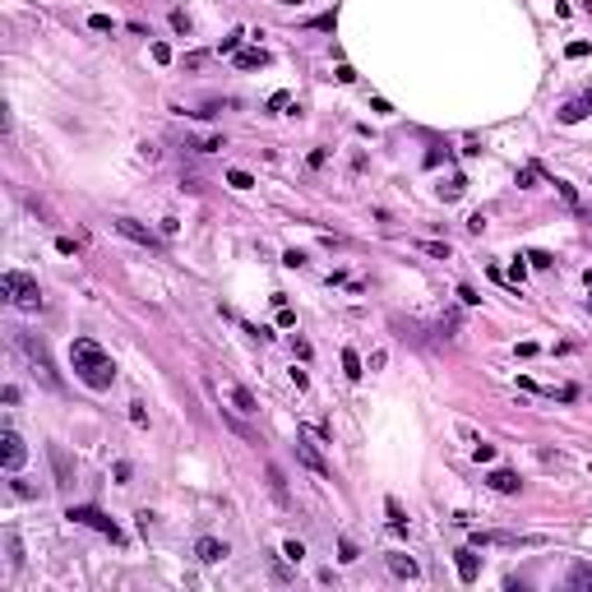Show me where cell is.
<instances>
[{
  "mask_svg": "<svg viewBox=\"0 0 592 592\" xmlns=\"http://www.w3.org/2000/svg\"><path fill=\"white\" fill-rule=\"evenodd\" d=\"M171 28H176V33H190V19H185V10L171 14Z\"/></svg>",
  "mask_w": 592,
  "mask_h": 592,
  "instance_id": "cell-30",
  "label": "cell"
},
{
  "mask_svg": "<svg viewBox=\"0 0 592 592\" xmlns=\"http://www.w3.org/2000/svg\"><path fill=\"white\" fill-rule=\"evenodd\" d=\"M588 112H592V93H583V98H574V102H565V107H560V121L574 125V121H583Z\"/></svg>",
  "mask_w": 592,
  "mask_h": 592,
  "instance_id": "cell-12",
  "label": "cell"
},
{
  "mask_svg": "<svg viewBox=\"0 0 592 592\" xmlns=\"http://www.w3.org/2000/svg\"><path fill=\"white\" fill-rule=\"evenodd\" d=\"M116 232H121V236H130V241H139V246H148V250H157V236L153 232H148V227H139V223H134V218H116Z\"/></svg>",
  "mask_w": 592,
  "mask_h": 592,
  "instance_id": "cell-7",
  "label": "cell"
},
{
  "mask_svg": "<svg viewBox=\"0 0 592 592\" xmlns=\"http://www.w3.org/2000/svg\"><path fill=\"white\" fill-rule=\"evenodd\" d=\"M282 555H287V560H291V565H296V560H301V555H305V546H301V541H287V546H282Z\"/></svg>",
  "mask_w": 592,
  "mask_h": 592,
  "instance_id": "cell-29",
  "label": "cell"
},
{
  "mask_svg": "<svg viewBox=\"0 0 592 592\" xmlns=\"http://www.w3.org/2000/svg\"><path fill=\"white\" fill-rule=\"evenodd\" d=\"M389 570L398 574V579H416V560H412V555H398V551H393V555H389Z\"/></svg>",
  "mask_w": 592,
  "mask_h": 592,
  "instance_id": "cell-15",
  "label": "cell"
},
{
  "mask_svg": "<svg viewBox=\"0 0 592 592\" xmlns=\"http://www.w3.org/2000/svg\"><path fill=\"white\" fill-rule=\"evenodd\" d=\"M472 541L477 546H537L541 537H532V532H472Z\"/></svg>",
  "mask_w": 592,
  "mask_h": 592,
  "instance_id": "cell-5",
  "label": "cell"
},
{
  "mask_svg": "<svg viewBox=\"0 0 592 592\" xmlns=\"http://www.w3.org/2000/svg\"><path fill=\"white\" fill-rule=\"evenodd\" d=\"M70 366H74L79 380L88 384V389H98V393L116 384V366H112V357H107V352H102L93 338H74V343H70Z\"/></svg>",
  "mask_w": 592,
  "mask_h": 592,
  "instance_id": "cell-1",
  "label": "cell"
},
{
  "mask_svg": "<svg viewBox=\"0 0 592 592\" xmlns=\"http://www.w3.org/2000/svg\"><path fill=\"white\" fill-rule=\"evenodd\" d=\"M343 370H347V380H361V375H366V370H361V357L352 352V347L343 352Z\"/></svg>",
  "mask_w": 592,
  "mask_h": 592,
  "instance_id": "cell-19",
  "label": "cell"
},
{
  "mask_svg": "<svg viewBox=\"0 0 592 592\" xmlns=\"http://www.w3.org/2000/svg\"><path fill=\"white\" fill-rule=\"evenodd\" d=\"M421 250H430V255H440V259H449V246H445V241H426V246Z\"/></svg>",
  "mask_w": 592,
  "mask_h": 592,
  "instance_id": "cell-35",
  "label": "cell"
},
{
  "mask_svg": "<svg viewBox=\"0 0 592 592\" xmlns=\"http://www.w3.org/2000/svg\"><path fill=\"white\" fill-rule=\"evenodd\" d=\"M268 491H273V500L287 504V486H282V472L278 468H268Z\"/></svg>",
  "mask_w": 592,
  "mask_h": 592,
  "instance_id": "cell-20",
  "label": "cell"
},
{
  "mask_svg": "<svg viewBox=\"0 0 592 592\" xmlns=\"http://www.w3.org/2000/svg\"><path fill=\"white\" fill-rule=\"evenodd\" d=\"M588 56V42H570V60H583Z\"/></svg>",
  "mask_w": 592,
  "mask_h": 592,
  "instance_id": "cell-37",
  "label": "cell"
},
{
  "mask_svg": "<svg viewBox=\"0 0 592 592\" xmlns=\"http://www.w3.org/2000/svg\"><path fill=\"white\" fill-rule=\"evenodd\" d=\"M51 463H56V486H70V459H65V449H51Z\"/></svg>",
  "mask_w": 592,
  "mask_h": 592,
  "instance_id": "cell-17",
  "label": "cell"
},
{
  "mask_svg": "<svg viewBox=\"0 0 592 592\" xmlns=\"http://www.w3.org/2000/svg\"><path fill=\"white\" fill-rule=\"evenodd\" d=\"M241 37H246V33H241V28H236V33H227L218 51H223V56H236V51H241Z\"/></svg>",
  "mask_w": 592,
  "mask_h": 592,
  "instance_id": "cell-21",
  "label": "cell"
},
{
  "mask_svg": "<svg viewBox=\"0 0 592 592\" xmlns=\"http://www.w3.org/2000/svg\"><path fill=\"white\" fill-rule=\"evenodd\" d=\"M555 190L565 195V204H579V195H574V185H570V180H555Z\"/></svg>",
  "mask_w": 592,
  "mask_h": 592,
  "instance_id": "cell-31",
  "label": "cell"
},
{
  "mask_svg": "<svg viewBox=\"0 0 592 592\" xmlns=\"http://www.w3.org/2000/svg\"><path fill=\"white\" fill-rule=\"evenodd\" d=\"M338 560H347V565L357 560V541H352V537H343V541H338Z\"/></svg>",
  "mask_w": 592,
  "mask_h": 592,
  "instance_id": "cell-24",
  "label": "cell"
},
{
  "mask_svg": "<svg viewBox=\"0 0 592 592\" xmlns=\"http://www.w3.org/2000/svg\"><path fill=\"white\" fill-rule=\"evenodd\" d=\"M70 523H84V527H93V532H102V537H112V541H125V532L116 527V518H107L102 509H93V504H74L70 509Z\"/></svg>",
  "mask_w": 592,
  "mask_h": 592,
  "instance_id": "cell-3",
  "label": "cell"
},
{
  "mask_svg": "<svg viewBox=\"0 0 592 592\" xmlns=\"http://www.w3.org/2000/svg\"><path fill=\"white\" fill-rule=\"evenodd\" d=\"M23 459H28V449H23V440L14 435V430H0V463H5V472H19Z\"/></svg>",
  "mask_w": 592,
  "mask_h": 592,
  "instance_id": "cell-6",
  "label": "cell"
},
{
  "mask_svg": "<svg viewBox=\"0 0 592 592\" xmlns=\"http://www.w3.org/2000/svg\"><path fill=\"white\" fill-rule=\"evenodd\" d=\"M19 347H23V357L37 366V375H42L51 389H60V380H56V370H51V357H46V343L42 338H33V334H19Z\"/></svg>",
  "mask_w": 592,
  "mask_h": 592,
  "instance_id": "cell-4",
  "label": "cell"
},
{
  "mask_svg": "<svg viewBox=\"0 0 592 592\" xmlns=\"http://www.w3.org/2000/svg\"><path fill=\"white\" fill-rule=\"evenodd\" d=\"M463 190H468V180H463V176H454L449 185H440V195H445V199H459Z\"/></svg>",
  "mask_w": 592,
  "mask_h": 592,
  "instance_id": "cell-22",
  "label": "cell"
},
{
  "mask_svg": "<svg viewBox=\"0 0 592 592\" xmlns=\"http://www.w3.org/2000/svg\"><path fill=\"white\" fill-rule=\"evenodd\" d=\"M268 65V51L264 46H250V51H236V70H259Z\"/></svg>",
  "mask_w": 592,
  "mask_h": 592,
  "instance_id": "cell-14",
  "label": "cell"
},
{
  "mask_svg": "<svg viewBox=\"0 0 592 592\" xmlns=\"http://www.w3.org/2000/svg\"><path fill=\"white\" fill-rule=\"evenodd\" d=\"M296 459L305 463V468L315 472V477H329V463H324V454L310 445V440H296Z\"/></svg>",
  "mask_w": 592,
  "mask_h": 592,
  "instance_id": "cell-8",
  "label": "cell"
},
{
  "mask_svg": "<svg viewBox=\"0 0 592 592\" xmlns=\"http://www.w3.org/2000/svg\"><path fill=\"white\" fill-rule=\"evenodd\" d=\"M468 232H477V236L486 232V218H481V213H472V218H468Z\"/></svg>",
  "mask_w": 592,
  "mask_h": 592,
  "instance_id": "cell-36",
  "label": "cell"
},
{
  "mask_svg": "<svg viewBox=\"0 0 592 592\" xmlns=\"http://www.w3.org/2000/svg\"><path fill=\"white\" fill-rule=\"evenodd\" d=\"M454 565H459V579H463V583H477V574H481V560L472 555V551H454Z\"/></svg>",
  "mask_w": 592,
  "mask_h": 592,
  "instance_id": "cell-13",
  "label": "cell"
},
{
  "mask_svg": "<svg viewBox=\"0 0 592 592\" xmlns=\"http://www.w3.org/2000/svg\"><path fill=\"white\" fill-rule=\"evenodd\" d=\"M282 264H287V268H301L305 255H301V250H287V255H282Z\"/></svg>",
  "mask_w": 592,
  "mask_h": 592,
  "instance_id": "cell-32",
  "label": "cell"
},
{
  "mask_svg": "<svg viewBox=\"0 0 592 592\" xmlns=\"http://www.w3.org/2000/svg\"><path fill=\"white\" fill-rule=\"evenodd\" d=\"M10 491H14V495H23V500H37V486H28L23 477H14V481H10Z\"/></svg>",
  "mask_w": 592,
  "mask_h": 592,
  "instance_id": "cell-23",
  "label": "cell"
},
{
  "mask_svg": "<svg viewBox=\"0 0 592 592\" xmlns=\"http://www.w3.org/2000/svg\"><path fill=\"white\" fill-rule=\"evenodd\" d=\"M588 287H592V282H588ZM588 305H592V296H588Z\"/></svg>",
  "mask_w": 592,
  "mask_h": 592,
  "instance_id": "cell-39",
  "label": "cell"
},
{
  "mask_svg": "<svg viewBox=\"0 0 592 592\" xmlns=\"http://www.w3.org/2000/svg\"><path fill=\"white\" fill-rule=\"evenodd\" d=\"M527 259H532V264H537V268H551V264H555V259H551V255H546V250H532V255H527Z\"/></svg>",
  "mask_w": 592,
  "mask_h": 592,
  "instance_id": "cell-33",
  "label": "cell"
},
{
  "mask_svg": "<svg viewBox=\"0 0 592 592\" xmlns=\"http://www.w3.org/2000/svg\"><path fill=\"white\" fill-rule=\"evenodd\" d=\"M195 555H199L204 565H218V560L227 555V541H218V537H199V541H195Z\"/></svg>",
  "mask_w": 592,
  "mask_h": 592,
  "instance_id": "cell-11",
  "label": "cell"
},
{
  "mask_svg": "<svg viewBox=\"0 0 592 592\" xmlns=\"http://www.w3.org/2000/svg\"><path fill=\"white\" fill-rule=\"evenodd\" d=\"M130 421H134V426H148V412H144V402H130Z\"/></svg>",
  "mask_w": 592,
  "mask_h": 592,
  "instance_id": "cell-28",
  "label": "cell"
},
{
  "mask_svg": "<svg viewBox=\"0 0 592 592\" xmlns=\"http://www.w3.org/2000/svg\"><path fill=\"white\" fill-rule=\"evenodd\" d=\"M282 5H301V0H282Z\"/></svg>",
  "mask_w": 592,
  "mask_h": 592,
  "instance_id": "cell-38",
  "label": "cell"
},
{
  "mask_svg": "<svg viewBox=\"0 0 592 592\" xmlns=\"http://www.w3.org/2000/svg\"><path fill=\"white\" fill-rule=\"evenodd\" d=\"M0 291H5V301L19 305V310H42V287H37V278L19 273V268H10V273L0 278Z\"/></svg>",
  "mask_w": 592,
  "mask_h": 592,
  "instance_id": "cell-2",
  "label": "cell"
},
{
  "mask_svg": "<svg viewBox=\"0 0 592 592\" xmlns=\"http://www.w3.org/2000/svg\"><path fill=\"white\" fill-rule=\"evenodd\" d=\"M223 398L236 402V412H259L255 398H250V389H246V384H236V380H223Z\"/></svg>",
  "mask_w": 592,
  "mask_h": 592,
  "instance_id": "cell-9",
  "label": "cell"
},
{
  "mask_svg": "<svg viewBox=\"0 0 592 592\" xmlns=\"http://www.w3.org/2000/svg\"><path fill=\"white\" fill-rule=\"evenodd\" d=\"M153 60H157V65H167V60H171V46L167 42H153Z\"/></svg>",
  "mask_w": 592,
  "mask_h": 592,
  "instance_id": "cell-27",
  "label": "cell"
},
{
  "mask_svg": "<svg viewBox=\"0 0 592 592\" xmlns=\"http://www.w3.org/2000/svg\"><path fill=\"white\" fill-rule=\"evenodd\" d=\"M227 185H236V190H250L255 180H250V171H232V176H227Z\"/></svg>",
  "mask_w": 592,
  "mask_h": 592,
  "instance_id": "cell-25",
  "label": "cell"
},
{
  "mask_svg": "<svg viewBox=\"0 0 592 592\" xmlns=\"http://www.w3.org/2000/svg\"><path fill=\"white\" fill-rule=\"evenodd\" d=\"M472 454H477V463H491V459H495V445H477Z\"/></svg>",
  "mask_w": 592,
  "mask_h": 592,
  "instance_id": "cell-34",
  "label": "cell"
},
{
  "mask_svg": "<svg viewBox=\"0 0 592 592\" xmlns=\"http://www.w3.org/2000/svg\"><path fill=\"white\" fill-rule=\"evenodd\" d=\"M570 588H592V565H574V570H570Z\"/></svg>",
  "mask_w": 592,
  "mask_h": 592,
  "instance_id": "cell-18",
  "label": "cell"
},
{
  "mask_svg": "<svg viewBox=\"0 0 592 592\" xmlns=\"http://www.w3.org/2000/svg\"><path fill=\"white\" fill-rule=\"evenodd\" d=\"M384 514H389V527H393V532H407V518H402V504L393 500V495H389V500H384Z\"/></svg>",
  "mask_w": 592,
  "mask_h": 592,
  "instance_id": "cell-16",
  "label": "cell"
},
{
  "mask_svg": "<svg viewBox=\"0 0 592 592\" xmlns=\"http://www.w3.org/2000/svg\"><path fill=\"white\" fill-rule=\"evenodd\" d=\"M88 28H93V33H112V19H107V14H93Z\"/></svg>",
  "mask_w": 592,
  "mask_h": 592,
  "instance_id": "cell-26",
  "label": "cell"
},
{
  "mask_svg": "<svg viewBox=\"0 0 592 592\" xmlns=\"http://www.w3.org/2000/svg\"><path fill=\"white\" fill-rule=\"evenodd\" d=\"M486 486H491V491H500V495H518V486H523V481H518V472L495 468L491 477H486Z\"/></svg>",
  "mask_w": 592,
  "mask_h": 592,
  "instance_id": "cell-10",
  "label": "cell"
}]
</instances>
